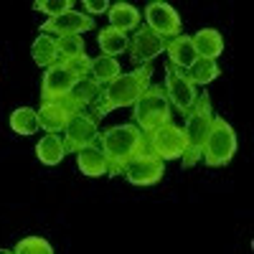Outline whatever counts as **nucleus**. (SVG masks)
I'll list each match as a JSON object with an SVG mask.
<instances>
[{"label":"nucleus","instance_id":"f257e3e1","mask_svg":"<svg viewBox=\"0 0 254 254\" xmlns=\"http://www.w3.org/2000/svg\"><path fill=\"white\" fill-rule=\"evenodd\" d=\"M99 147L107 160V176H122L125 165L140 153H147L145 135L137 130L135 125H117L104 130L99 137Z\"/></svg>","mask_w":254,"mask_h":254},{"label":"nucleus","instance_id":"f03ea898","mask_svg":"<svg viewBox=\"0 0 254 254\" xmlns=\"http://www.w3.org/2000/svg\"><path fill=\"white\" fill-rule=\"evenodd\" d=\"M150 76H153V66L145 64V66H137L135 71L120 74L112 84H107V87L102 89V94L107 99L110 110L132 107V104L147 92V87H150Z\"/></svg>","mask_w":254,"mask_h":254},{"label":"nucleus","instance_id":"7ed1b4c3","mask_svg":"<svg viewBox=\"0 0 254 254\" xmlns=\"http://www.w3.org/2000/svg\"><path fill=\"white\" fill-rule=\"evenodd\" d=\"M171 117H173L171 102H168V94L163 92V87H147V92L132 104V120L142 135L168 125Z\"/></svg>","mask_w":254,"mask_h":254},{"label":"nucleus","instance_id":"20e7f679","mask_svg":"<svg viewBox=\"0 0 254 254\" xmlns=\"http://www.w3.org/2000/svg\"><path fill=\"white\" fill-rule=\"evenodd\" d=\"M203 150V160L208 168H221L226 165L237 153V132L224 117H214L211 120V130L201 145Z\"/></svg>","mask_w":254,"mask_h":254},{"label":"nucleus","instance_id":"39448f33","mask_svg":"<svg viewBox=\"0 0 254 254\" xmlns=\"http://www.w3.org/2000/svg\"><path fill=\"white\" fill-rule=\"evenodd\" d=\"M145 142H147V153L158 155L160 160H178L188 150V137L183 132V127H178L173 122H168V125L158 127V130L147 132Z\"/></svg>","mask_w":254,"mask_h":254},{"label":"nucleus","instance_id":"423d86ee","mask_svg":"<svg viewBox=\"0 0 254 254\" xmlns=\"http://www.w3.org/2000/svg\"><path fill=\"white\" fill-rule=\"evenodd\" d=\"M81 107L71 99V94L54 99V102H41L38 110V125L44 127L49 135H59L61 130H66V125L71 122L74 115H79Z\"/></svg>","mask_w":254,"mask_h":254},{"label":"nucleus","instance_id":"0eeeda50","mask_svg":"<svg viewBox=\"0 0 254 254\" xmlns=\"http://www.w3.org/2000/svg\"><path fill=\"white\" fill-rule=\"evenodd\" d=\"M165 94H168V102L173 104V107L183 115L190 112V107L196 104V87L190 84V79L186 76V71L176 69L173 64H168L165 66Z\"/></svg>","mask_w":254,"mask_h":254},{"label":"nucleus","instance_id":"6e6552de","mask_svg":"<svg viewBox=\"0 0 254 254\" xmlns=\"http://www.w3.org/2000/svg\"><path fill=\"white\" fill-rule=\"evenodd\" d=\"M211 120H214V115H211V99L208 94H198L196 97V104L190 107V112L186 115V127L183 132L188 137V145L190 147H201L208 130H211Z\"/></svg>","mask_w":254,"mask_h":254},{"label":"nucleus","instance_id":"1a4fd4ad","mask_svg":"<svg viewBox=\"0 0 254 254\" xmlns=\"http://www.w3.org/2000/svg\"><path fill=\"white\" fill-rule=\"evenodd\" d=\"M145 20H147V28H150L153 33H158L163 41L181 36V18H178L176 8L163 3V0H153V3H147Z\"/></svg>","mask_w":254,"mask_h":254},{"label":"nucleus","instance_id":"9d476101","mask_svg":"<svg viewBox=\"0 0 254 254\" xmlns=\"http://www.w3.org/2000/svg\"><path fill=\"white\" fill-rule=\"evenodd\" d=\"M122 173L132 186H153L165 173V160H160L153 153H140L137 158H132L125 165Z\"/></svg>","mask_w":254,"mask_h":254},{"label":"nucleus","instance_id":"9b49d317","mask_svg":"<svg viewBox=\"0 0 254 254\" xmlns=\"http://www.w3.org/2000/svg\"><path fill=\"white\" fill-rule=\"evenodd\" d=\"M76 81H79V76L66 66V64L56 61L54 66H49L46 74H44V84H41V99H44V102H54V99L66 97V94H71V89L76 87Z\"/></svg>","mask_w":254,"mask_h":254},{"label":"nucleus","instance_id":"f8f14e48","mask_svg":"<svg viewBox=\"0 0 254 254\" xmlns=\"http://www.w3.org/2000/svg\"><path fill=\"white\" fill-rule=\"evenodd\" d=\"M94 28V20L92 15H84L79 10H69L64 15H56V18H49L41 31L44 36H59V38H66V36H81Z\"/></svg>","mask_w":254,"mask_h":254},{"label":"nucleus","instance_id":"ddd939ff","mask_svg":"<svg viewBox=\"0 0 254 254\" xmlns=\"http://www.w3.org/2000/svg\"><path fill=\"white\" fill-rule=\"evenodd\" d=\"M66 137H64V145H66V153H79L81 147H87L92 142H97L99 130H97V122L87 115V112H79L71 117V122L66 125Z\"/></svg>","mask_w":254,"mask_h":254},{"label":"nucleus","instance_id":"4468645a","mask_svg":"<svg viewBox=\"0 0 254 254\" xmlns=\"http://www.w3.org/2000/svg\"><path fill=\"white\" fill-rule=\"evenodd\" d=\"M165 51V41L158 36V33H153L150 28H140L137 33H135V38L130 41V59H132V64H150L158 54H163Z\"/></svg>","mask_w":254,"mask_h":254},{"label":"nucleus","instance_id":"2eb2a0df","mask_svg":"<svg viewBox=\"0 0 254 254\" xmlns=\"http://www.w3.org/2000/svg\"><path fill=\"white\" fill-rule=\"evenodd\" d=\"M165 51H168V56H171V64L176 69H181V71L190 69L193 61L198 59V54L193 49V41H190V36H186V33L165 41Z\"/></svg>","mask_w":254,"mask_h":254},{"label":"nucleus","instance_id":"dca6fc26","mask_svg":"<svg viewBox=\"0 0 254 254\" xmlns=\"http://www.w3.org/2000/svg\"><path fill=\"white\" fill-rule=\"evenodd\" d=\"M76 165H79V171L84 176H89V178L107 176V160H104L102 147L94 145V142L87 145V147H81V150L76 153Z\"/></svg>","mask_w":254,"mask_h":254},{"label":"nucleus","instance_id":"f3484780","mask_svg":"<svg viewBox=\"0 0 254 254\" xmlns=\"http://www.w3.org/2000/svg\"><path fill=\"white\" fill-rule=\"evenodd\" d=\"M193 41V49L201 59H214L224 54V36L216 28H201L196 36H190Z\"/></svg>","mask_w":254,"mask_h":254},{"label":"nucleus","instance_id":"a211bd4d","mask_svg":"<svg viewBox=\"0 0 254 254\" xmlns=\"http://www.w3.org/2000/svg\"><path fill=\"white\" fill-rule=\"evenodd\" d=\"M107 15H110V28L122 31V33L135 31L140 26V10L135 5H130V3H115V5H110Z\"/></svg>","mask_w":254,"mask_h":254},{"label":"nucleus","instance_id":"6ab92c4d","mask_svg":"<svg viewBox=\"0 0 254 254\" xmlns=\"http://www.w3.org/2000/svg\"><path fill=\"white\" fill-rule=\"evenodd\" d=\"M120 74H122V66L117 64V59H112V56H97V59H92V64H89V76H92L97 84H102V87L112 84Z\"/></svg>","mask_w":254,"mask_h":254},{"label":"nucleus","instance_id":"aec40b11","mask_svg":"<svg viewBox=\"0 0 254 254\" xmlns=\"http://www.w3.org/2000/svg\"><path fill=\"white\" fill-rule=\"evenodd\" d=\"M36 155L44 165H59L64 160V155H66V145H64V140L59 135H46L36 145Z\"/></svg>","mask_w":254,"mask_h":254},{"label":"nucleus","instance_id":"412c9836","mask_svg":"<svg viewBox=\"0 0 254 254\" xmlns=\"http://www.w3.org/2000/svg\"><path fill=\"white\" fill-rule=\"evenodd\" d=\"M97 44H99V49H102V56H117V54H122V51H127L130 49V38H127V33H122V31H115V28H102L99 31V36H97Z\"/></svg>","mask_w":254,"mask_h":254},{"label":"nucleus","instance_id":"4be33fe9","mask_svg":"<svg viewBox=\"0 0 254 254\" xmlns=\"http://www.w3.org/2000/svg\"><path fill=\"white\" fill-rule=\"evenodd\" d=\"M31 56H33V61L38 64V66H44V69L54 66V64L59 61L56 38H51V36H44V33H41V36L33 41V46H31Z\"/></svg>","mask_w":254,"mask_h":254},{"label":"nucleus","instance_id":"5701e85b","mask_svg":"<svg viewBox=\"0 0 254 254\" xmlns=\"http://www.w3.org/2000/svg\"><path fill=\"white\" fill-rule=\"evenodd\" d=\"M219 74H221L219 64H216L214 59H201V56L193 61V66L186 71V76L190 79V84H193V87H196V84H201V87H203V84L214 81Z\"/></svg>","mask_w":254,"mask_h":254},{"label":"nucleus","instance_id":"b1692460","mask_svg":"<svg viewBox=\"0 0 254 254\" xmlns=\"http://www.w3.org/2000/svg\"><path fill=\"white\" fill-rule=\"evenodd\" d=\"M102 94V84H97L92 76H84V79H79L76 81V87L71 89V99L79 104V107H81V112L84 110H87L89 107V104L97 99Z\"/></svg>","mask_w":254,"mask_h":254},{"label":"nucleus","instance_id":"393cba45","mask_svg":"<svg viewBox=\"0 0 254 254\" xmlns=\"http://www.w3.org/2000/svg\"><path fill=\"white\" fill-rule=\"evenodd\" d=\"M10 127H13V132L18 135H33L38 132V112L31 110V107H18L13 115H10Z\"/></svg>","mask_w":254,"mask_h":254},{"label":"nucleus","instance_id":"a878e982","mask_svg":"<svg viewBox=\"0 0 254 254\" xmlns=\"http://www.w3.org/2000/svg\"><path fill=\"white\" fill-rule=\"evenodd\" d=\"M56 49H59V61L69 64L79 56L87 54V46H84L81 36H66V38H56Z\"/></svg>","mask_w":254,"mask_h":254},{"label":"nucleus","instance_id":"bb28decb","mask_svg":"<svg viewBox=\"0 0 254 254\" xmlns=\"http://www.w3.org/2000/svg\"><path fill=\"white\" fill-rule=\"evenodd\" d=\"M13 252L15 254H54L51 244L46 239H41V237H26V239H20Z\"/></svg>","mask_w":254,"mask_h":254},{"label":"nucleus","instance_id":"cd10ccee","mask_svg":"<svg viewBox=\"0 0 254 254\" xmlns=\"http://www.w3.org/2000/svg\"><path fill=\"white\" fill-rule=\"evenodd\" d=\"M33 8L41 10V13H46V15H51V18H56V15L69 13L74 8V3H71V0H36Z\"/></svg>","mask_w":254,"mask_h":254},{"label":"nucleus","instance_id":"c85d7f7f","mask_svg":"<svg viewBox=\"0 0 254 254\" xmlns=\"http://www.w3.org/2000/svg\"><path fill=\"white\" fill-rule=\"evenodd\" d=\"M87 110H89L87 115H89V117H92L94 122L104 120V117H107V115L112 112V110H110V104H107V99H104V94H99V97H97V99H94V102L89 104V107H87Z\"/></svg>","mask_w":254,"mask_h":254},{"label":"nucleus","instance_id":"c756f323","mask_svg":"<svg viewBox=\"0 0 254 254\" xmlns=\"http://www.w3.org/2000/svg\"><path fill=\"white\" fill-rule=\"evenodd\" d=\"M201 158H203V150H201V147H190V145H188V150L183 153V168H193Z\"/></svg>","mask_w":254,"mask_h":254},{"label":"nucleus","instance_id":"7c9ffc66","mask_svg":"<svg viewBox=\"0 0 254 254\" xmlns=\"http://www.w3.org/2000/svg\"><path fill=\"white\" fill-rule=\"evenodd\" d=\"M84 8H87L89 13H107L110 3L107 0H84Z\"/></svg>","mask_w":254,"mask_h":254},{"label":"nucleus","instance_id":"2f4dec72","mask_svg":"<svg viewBox=\"0 0 254 254\" xmlns=\"http://www.w3.org/2000/svg\"><path fill=\"white\" fill-rule=\"evenodd\" d=\"M0 254H15V252H10V249H0Z\"/></svg>","mask_w":254,"mask_h":254}]
</instances>
